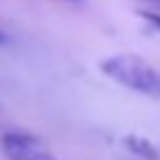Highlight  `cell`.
<instances>
[{"label":"cell","mask_w":160,"mask_h":160,"mask_svg":"<svg viewBox=\"0 0 160 160\" xmlns=\"http://www.w3.org/2000/svg\"><path fill=\"white\" fill-rule=\"evenodd\" d=\"M66 2H80V0H66Z\"/></svg>","instance_id":"cell-5"},{"label":"cell","mask_w":160,"mask_h":160,"mask_svg":"<svg viewBox=\"0 0 160 160\" xmlns=\"http://www.w3.org/2000/svg\"><path fill=\"white\" fill-rule=\"evenodd\" d=\"M2 151L10 160H59L38 137L24 134V132L2 134Z\"/></svg>","instance_id":"cell-2"},{"label":"cell","mask_w":160,"mask_h":160,"mask_svg":"<svg viewBox=\"0 0 160 160\" xmlns=\"http://www.w3.org/2000/svg\"><path fill=\"white\" fill-rule=\"evenodd\" d=\"M122 144H125L132 153L141 155V158H146V160H155V158H158V151H155V146L151 144L148 139H141V137L130 134V137H125V139H122Z\"/></svg>","instance_id":"cell-3"},{"label":"cell","mask_w":160,"mask_h":160,"mask_svg":"<svg viewBox=\"0 0 160 160\" xmlns=\"http://www.w3.org/2000/svg\"><path fill=\"white\" fill-rule=\"evenodd\" d=\"M0 42H2V33H0Z\"/></svg>","instance_id":"cell-6"},{"label":"cell","mask_w":160,"mask_h":160,"mask_svg":"<svg viewBox=\"0 0 160 160\" xmlns=\"http://www.w3.org/2000/svg\"><path fill=\"white\" fill-rule=\"evenodd\" d=\"M106 78L120 82L132 92H139L151 99H160V71L137 54H113L101 61Z\"/></svg>","instance_id":"cell-1"},{"label":"cell","mask_w":160,"mask_h":160,"mask_svg":"<svg viewBox=\"0 0 160 160\" xmlns=\"http://www.w3.org/2000/svg\"><path fill=\"white\" fill-rule=\"evenodd\" d=\"M141 19H144L146 24L160 35V14H155V12H141Z\"/></svg>","instance_id":"cell-4"}]
</instances>
